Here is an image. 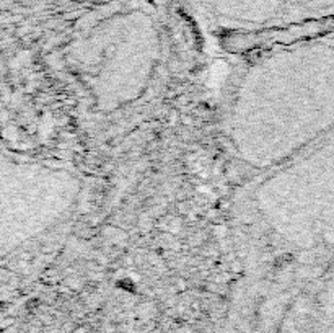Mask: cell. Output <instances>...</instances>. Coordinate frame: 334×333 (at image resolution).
Wrapping results in <instances>:
<instances>
[{"label":"cell","mask_w":334,"mask_h":333,"mask_svg":"<svg viewBox=\"0 0 334 333\" xmlns=\"http://www.w3.org/2000/svg\"><path fill=\"white\" fill-rule=\"evenodd\" d=\"M222 17L241 22H267L276 18L287 0H204Z\"/></svg>","instance_id":"6da1fadb"},{"label":"cell","mask_w":334,"mask_h":333,"mask_svg":"<svg viewBox=\"0 0 334 333\" xmlns=\"http://www.w3.org/2000/svg\"><path fill=\"white\" fill-rule=\"evenodd\" d=\"M324 2V0H287V4H318Z\"/></svg>","instance_id":"7a4b0ae2"}]
</instances>
